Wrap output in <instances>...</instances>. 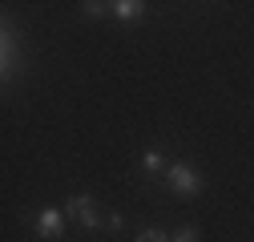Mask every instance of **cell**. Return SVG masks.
<instances>
[{
	"label": "cell",
	"instance_id": "obj_7",
	"mask_svg": "<svg viewBox=\"0 0 254 242\" xmlns=\"http://www.w3.org/2000/svg\"><path fill=\"white\" fill-rule=\"evenodd\" d=\"M137 242H170V234L162 226H141L137 230Z\"/></svg>",
	"mask_w": 254,
	"mask_h": 242
},
{
	"label": "cell",
	"instance_id": "obj_4",
	"mask_svg": "<svg viewBox=\"0 0 254 242\" xmlns=\"http://www.w3.org/2000/svg\"><path fill=\"white\" fill-rule=\"evenodd\" d=\"M65 234V214L61 210H41L37 214V238H61Z\"/></svg>",
	"mask_w": 254,
	"mask_h": 242
},
{
	"label": "cell",
	"instance_id": "obj_9",
	"mask_svg": "<svg viewBox=\"0 0 254 242\" xmlns=\"http://www.w3.org/2000/svg\"><path fill=\"white\" fill-rule=\"evenodd\" d=\"M202 234H198V226H178L174 234H170V242H198Z\"/></svg>",
	"mask_w": 254,
	"mask_h": 242
},
{
	"label": "cell",
	"instance_id": "obj_5",
	"mask_svg": "<svg viewBox=\"0 0 254 242\" xmlns=\"http://www.w3.org/2000/svg\"><path fill=\"white\" fill-rule=\"evenodd\" d=\"M113 16L125 20V24H133V20L145 16V4H141V0H113Z\"/></svg>",
	"mask_w": 254,
	"mask_h": 242
},
{
	"label": "cell",
	"instance_id": "obj_8",
	"mask_svg": "<svg viewBox=\"0 0 254 242\" xmlns=\"http://www.w3.org/2000/svg\"><path fill=\"white\" fill-rule=\"evenodd\" d=\"M81 12H85L89 20H97V16H105V12H113V4H101V0H85V4H81Z\"/></svg>",
	"mask_w": 254,
	"mask_h": 242
},
{
	"label": "cell",
	"instance_id": "obj_1",
	"mask_svg": "<svg viewBox=\"0 0 254 242\" xmlns=\"http://www.w3.org/2000/svg\"><path fill=\"white\" fill-rule=\"evenodd\" d=\"M162 182H166V190L178 194V198H198V194L206 190L202 170H198V166H190V162H170V170H166Z\"/></svg>",
	"mask_w": 254,
	"mask_h": 242
},
{
	"label": "cell",
	"instance_id": "obj_10",
	"mask_svg": "<svg viewBox=\"0 0 254 242\" xmlns=\"http://www.w3.org/2000/svg\"><path fill=\"white\" fill-rule=\"evenodd\" d=\"M101 230H109V234H121L125 230V214H117V210H113V214H105V226Z\"/></svg>",
	"mask_w": 254,
	"mask_h": 242
},
{
	"label": "cell",
	"instance_id": "obj_6",
	"mask_svg": "<svg viewBox=\"0 0 254 242\" xmlns=\"http://www.w3.org/2000/svg\"><path fill=\"white\" fill-rule=\"evenodd\" d=\"M141 170H145V178H166L170 162H166V154H162V149H145V158H141Z\"/></svg>",
	"mask_w": 254,
	"mask_h": 242
},
{
	"label": "cell",
	"instance_id": "obj_3",
	"mask_svg": "<svg viewBox=\"0 0 254 242\" xmlns=\"http://www.w3.org/2000/svg\"><path fill=\"white\" fill-rule=\"evenodd\" d=\"M65 218H73L81 230H101V226H105V218L97 214L93 194H73V198H65Z\"/></svg>",
	"mask_w": 254,
	"mask_h": 242
},
{
	"label": "cell",
	"instance_id": "obj_2",
	"mask_svg": "<svg viewBox=\"0 0 254 242\" xmlns=\"http://www.w3.org/2000/svg\"><path fill=\"white\" fill-rule=\"evenodd\" d=\"M24 69V57H20V37L12 28V16H4V28H0V73L4 81H12Z\"/></svg>",
	"mask_w": 254,
	"mask_h": 242
}]
</instances>
